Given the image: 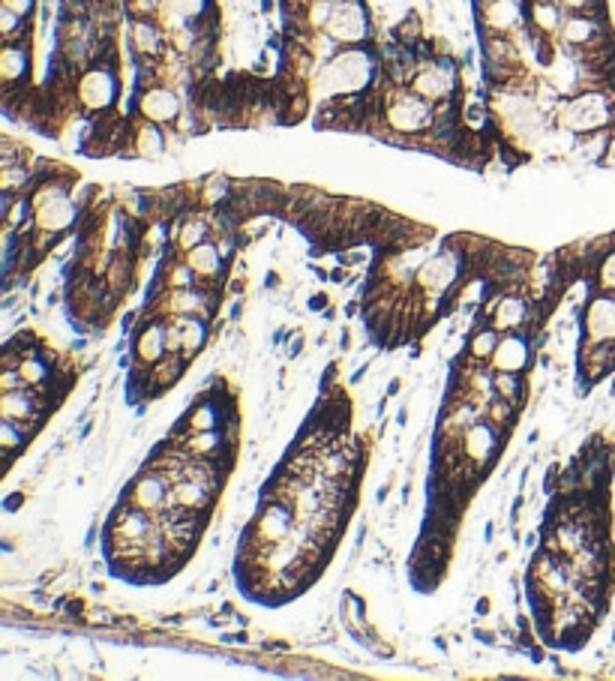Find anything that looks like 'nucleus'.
Wrapping results in <instances>:
<instances>
[{"label":"nucleus","instance_id":"1","mask_svg":"<svg viewBox=\"0 0 615 681\" xmlns=\"http://www.w3.org/2000/svg\"><path fill=\"white\" fill-rule=\"evenodd\" d=\"M375 60L360 45H342L318 72L315 87L321 96L339 99V96H360L372 78H375Z\"/></svg>","mask_w":615,"mask_h":681},{"label":"nucleus","instance_id":"2","mask_svg":"<svg viewBox=\"0 0 615 681\" xmlns=\"http://www.w3.org/2000/svg\"><path fill=\"white\" fill-rule=\"evenodd\" d=\"M612 120V102L603 90H582L561 102L558 126L570 135H591L600 132Z\"/></svg>","mask_w":615,"mask_h":681},{"label":"nucleus","instance_id":"3","mask_svg":"<svg viewBox=\"0 0 615 681\" xmlns=\"http://www.w3.org/2000/svg\"><path fill=\"white\" fill-rule=\"evenodd\" d=\"M381 114H384V123L396 135H426L438 120L435 105L429 99H423L420 93H414L408 84L393 90V96Z\"/></svg>","mask_w":615,"mask_h":681},{"label":"nucleus","instance_id":"4","mask_svg":"<svg viewBox=\"0 0 615 681\" xmlns=\"http://www.w3.org/2000/svg\"><path fill=\"white\" fill-rule=\"evenodd\" d=\"M414 93H420L423 99H429L432 105L450 102L456 93V63L453 60H423L408 84Z\"/></svg>","mask_w":615,"mask_h":681},{"label":"nucleus","instance_id":"5","mask_svg":"<svg viewBox=\"0 0 615 681\" xmlns=\"http://www.w3.org/2000/svg\"><path fill=\"white\" fill-rule=\"evenodd\" d=\"M369 12L363 0H336L333 15L324 27L327 36H333L339 45H360L369 39Z\"/></svg>","mask_w":615,"mask_h":681},{"label":"nucleus","instance_id":"6","mask_svg":"<svg viewBox=\"0 0 615 681\" xmlns=\"http://www.w3.org/2000/svg\"><path fill=\"white\" fill-rule=\"evenodd\" d=\"M75 99L81 102L84 111H105L114 105L117 99V75L111 66H90L81 72L78 84H75Z\"/></svg>","mask_w":615,"mask_h":681},{"label":"nucleus","instance_id":"7","mask_svg":"<svg viewBox=\"0 0 615 681\" xmlns=\"http://www.w3.org/2000/svg\"><path fill=\"white\" fill-rule=\"evenodd\" d=\"M135 108H138L141 120H150V123H159V126H171L183 114V102H180L177 90L171 84H162V81L147 84L138 93Z\"/></svg>","mask_w":615,"mask_h":681},{"label":"nucleus","instance_id":"8","mask_svg":"<svg viewBox=\"0 0 615 681\" xmlns=\"http://www.w3.org/2000/svg\"><path fill=\"white\" fill-rule=\"evenodd\" d=\"M456 279H459V255L453 249H441L432 258L420 261L417 267V285L429 300L444 297Z\"/></svg>","mask_w":615,"mask_h":681},{"label":"nucleus","instance_id":"9","mask_svg":"<svg viewBox=\"0 0 615 681\" xmlns=\"http://www.w3.org/2000/svg\"><path fill=\"white\" fill-rule=\"evenodd\" d=\"M78 219V204L75 198L66 192V195H51L45 201H36L33 204V219L30 225L39 231V234H63L72 228V222Z\"/></svg>","mask_w":615,"mask_h":681},{"label":"nucleus","instance_id":"10","mask_svg":"<svg viewBox=\"0 0 615 681\" xmlns=\"http://www.w3.org/2000/svg\"><path fill=\"white\" fill-rule=\"evenodd\" d=\"M129 504L147 513L165 510L171 504V486L162 474H141L129 486Z\"/></svg>","mask_w":615,"mask_h":681},{"label":"nucleus","instance_id":"11","mask_svg":"<svg viewBox=\"0 0 615 681\" xmlns=\"http://www.w3.org/2000/svg\"><path fill=\"white\" fill-rule=\"evenodd\" d=\"M585 339L612 342L615 339V297H591L585 306Z\"/></svg>","mask_w":615,"mask_h":681},{"label":"nucleus","instance_id":"12","mask_svg":"<svg viewBox=\"0 0 615 681\" xmlns=\"http://www.w3.org/2000/svg\"><path fill=\"white\" fill-rule=\"evenodd\" d=\"M531 360V342L522 333H507L498 339V348L492 354V369L495 372H519Z\"/></svg>","mask_w":615,"mask_h":681},{"label":"nucleus","instance_id":"13","mask_svg":"<svg viewBox=\"0 0 615 681\" xmlns=\"http://www.w3.org/2000/svg\"><path fill=\"white\" fill-rule=\"evenodd\" d=\"M129 45L138 57L159 60L165 54V33L153 18H132L129 21Z\"/></svg>","mask_w":615,"mask_h":681},{"label":"nucleus","instance_id":"14","mask_svg":"<svg viewBox=\"0 0 615 681\" xmlns=\"http://www.w3.org/2000/svg\"><path fill=\"white\" fill-rule=\"evenodd\" d=\"M171 504H177L183 510H192V513H201V510H207L213 504V486H207L201 480H192V477H180L171 486Z\"/></svg>","mask_w":615,"mask_h":681},{"label":"nucleus","instance_id":"15","mask_svg":"<svg viewBox=\"0 0 615 681\" xmlns=\"http://www.w3.org/2000/svg\"><path fill=\"white\" fill-rule=\"evenodd\" d=\"M0 411H3V420H12V423H33L36 420V411H39V399L30 387H18V390H3V399H0Z\"/></svg>","mask_w":615,"mask_h":681},{"label":"nucleus","instance_id":"16","mask_svg":"<svg viewBox=\"0 0 615 681\" xmlns=\"http://www.w3.org/2000/svg\"><path fill=\"white\" fill-rule=\"evenodd\" d=\"M114 531L120 534L123 546H144V540H147L150 534H156L159 528H156V522L150 519V513H147V510H141V507H132V504H129V510L120 516V522H117V528H114Z\"/></svg>","mask_w":615,"mask_h":681},{"label":"nucleus","instance_id":"17","mask_svg":"<svg viewBox=\"0 0 615 681\" xmlns=\"http://www.w3.org/2000/svg\"><path fill=\"white\" fill-rule=\"evenodd\" d=\"M135 357L147 366H156L162 357H168V339H165V324H147L138 330L135 345H132Z\"/></svg>","mask_w":615,"mask_h":681},{"label":"nucleus","instance_id":"18","mask_svg":"<svg viewBox=\"0 0 615 681\" xmlns=\"http://www.w3.org/2000/svg\"><path fill=\"white\" fill-rule=\"evenodd\" d=\"M522 6L519 0H486L483 6V21L489 33H510L513 27L522 24Z\"/></svg>","mask_w":615,"mask_h":681},{"label":"nucleus","instance_id":"19","mask_svg":"<svg viewBox=\"0 0 615 681\" xmlns=\"http://www.w3.org/2000/svg\"><path fill=\"white\" fill-rule=\"evenodd\" d=\"M495 444H498L495 429L489 423H480V420L471 423L462 435V450L471 462H486L495 453Z\"/></svg>","mask_w":615,"mask_h":681},{"label":"nucleus","instance_id":"20","mask_svg":"<svg viewBox=\"0 0 615 681\" xmlns=\"http://www.w3.org/2000/svg\"><path fill=\"white\" fill-rule=\"evenodd\" d=\"M255 531H258V537H261V540H267V543H279V540H285V537L291 534V513H288V507H282V504L270 501V504L264 507V513L258 516Z\"/></svg>","mask_w":615,"mask_h":681},{"label":"nucleus","instance_id":"21","mask_svg":"<svg viewBox=\"0 0 615 681\" xmlns=\"http://www.w3.org/2000/svg\"><path fill=\"white\" fill-rule=\"evenodd\" d=\"M183 261L195 270L198 279H213V276H219V270H222V249H219L216 243L204 240V243L186 249V252H183Z\"/></svg>","mask_w":615,"mask_h":681},{"label":"nucleus","instance_id":"22","mask_svg":"<svg viewBox=\"0 0 615 681\" xmlns=\"http://www.w3.org/2000/svg\"><path fill=\"white\" fill-rule=\"evenodd\" d=\"M528 24L540 33V36H552L561 30L564 24V12L558 0H531L528 6Z\"/></svg>","mask_w":615,"mask_h":681},{"label":"nucleus","instance_id":"23","mask_svg":"<svg viewBox=\"0 0 615 681\" xmlns=\"http://www.w3.org/2000/svg\"><path fill=\"white\" fill-rule=\"evenodd\" d=\"M174 324L180 330V354L186 360H192L207 342V327H204L201 315H174Z\"/></svg>","mask_w":615,"mask_h":681},{"label":"nucleus","instance_id":"24","mask_svg":"<svg viewBox=\"0 0 615 681\" xmlns=\"http://www.w3.org/2000/svg\"><path fill=\"white\" fill-rule=\"evenodd\" d=\"M30 72V51L21 42H6L0 51V75L6 84L24 81Z\"/></svg>","mask_w":615,"mask_h":681},{"label":"nucleus","instance_id":"25","mask_svg":"<svg viewBox=\"0 0 615 681\" xmlns=\"http://www.w3.org/2000/svg\"><path fill=\"white\" fill-rule=\"evenodd\" d=\"M525 318H528V306H525V300H519V297H498L495 303H492V327L495 330H516V327H522L525 324Z\"/></svg>","mask_w":615,"mask_h":681},{"label":"nucleus","instance_id":"26","mask_svg":"<svg viewBox=\"0 0 615 681\" xmlns=\"http://www.w3.org/2000/svg\"><path fill=\"white\" fill-rule=\"evenodd\" d=\"M132 153H135V156H144V159L162 156V153H165V132H162V126L144 120V123L135 129V135H132Z\"/></svg>","mask_w":615,"mask_h":681},{"label":"nucleus","instance_id":"27","mask_svg":"<svg viewBox=\"0 0 615 681\" xmlns=\"http://www.w3.org/2000/svg\"><path fill=\"white\" fill-rule=\"evenodd\" d=\"M207 306V297L192 285V288H174L165 300V309L171 315H201Z\"/></svg>","mask_w":615,"mask_h":681},{"label":"nucleus","instance_id":"28","mask_svg":"<svg viewBox=\"0 0 615 681\" xmlns=\"http://www.w3.org/2000/svg\"><path fill=\"white\" fill-rule=\"evenodd\" d=\"M174 240H177V246H180L183 252L192 249V246H198V243H204V240H210V225H207V219H201V216H183V222L177 225Z\"/></svg>","mask_w":615,"mask_h":681},{"label":"nucleus","instance_id":"29","mask_svg":"<svg viewBox=\"0 0 615 681\" xmlns=\"http://www.w3.org/2000/svg\"><path fill=\"white\" fill-rule=\"evenodd\" d=\"M498 330L492 327V330H480V333H474L471 336V342H468V354L471 357H477V360H492V354H495V348H498Z\"/></svg>","mask_w":615,"mask_h":681},{"label":"nucleus","instance_id":"30","mask_svg":"<svg viewBox=\"0 0 615 681\" xmlns=\"http://www.w3.org/2000/svg\"><path fill=\"white\" fill-rule=\"evenodd\" d=\"M219 447V432L216 429H198L195 435L186 438V453L189 456H210Z\"/></svg>","mask_w":615,"mask_h":681},{"label":"nucleus","instance_id":"31","mask_svg":"<svg viewBox=\"0 0 615 681\" xmlns=\"http://www.w3.org/2000/svg\"><path fill=\"white\" fill-rule=\"evenodd\" d=\"M18 372H21V378H24L27 387H36V384H42V381L48 378V363H45L39 354H27V357L18 363Z\"/></svg>","mask_w":615,"mask_h":681},{"label":"nucleus","instance_id":"32","mask_svg":"<svg viewBox=\"0 0 615 681\" xmlns=\"http://www.w3.org/2000/svg\"><path fill=\"white\" fill-rule=\"evenodd\" d=\"M462 123L471 132H480L486 126V105L480 102V96H468L465 99V105H462Z\"/></svg>","mask_w":615,"mask_h":681},{"label":"nucleus","instance_id":"33","mask_svg":"<svg viewBox=\"0 0 615 681\" xmlns=\"http://www.w3.org/2000/svg\"><path fill=\"white\" fill-rule=\"evenodd\" d=\"M555 543H558V549H564V552H579L585 543H582V528L576 525V522H564V525H558V531H555Z\"/></svg>","mask_w":615,"mask_h":681},{"label":"nucleus","instance_id":"34","mask_svg":"<svg viewBox=\"0 0 615 681\" xmlns=\"http://www.w3.org/2000/svg\"><path fill=\"white\" fill-rule=\"evenodd\" d=\"M27 18H21L18 12H12V9H0V30H3V39L6 42H18V36H24V24Z\"/></svg>","mask_w":615,"mask_h":681},{"label":"nucleus","instance_id":"35","mask_svg":"<svg viewBox=\"0 0 615 681\" xmlns=\"http://www.w3.org/2000/svg\"><path fill=\"white\" fill-rule=\"evenodd\" d=\"M207 3L210 0H165V9L183 18H201L207 12Z\"/></svg>","mask_w":615,"mask_h":681},{"label":"nucleus","instance_id":"36","mask_svg":"<svg viewBox=\"0 0 615 681\" xmlns=\"http://www.w3.org/2000/svg\"><path fill=\"white\" fill-rule=\"evenodd\" d=\"M492 381H495V393H498V396H504V399H510V402L519 399L522 384H519V378H516L513 372H495Z\"/></svg>","mask_w":615,"mask_h":681},{"label":"nucleus","instance_id":"37","mask_svg":"<svg viewBox=\"0 0 615 681\" xmlns=\"http://www.w3.org/2000/svg\"><path fill=\"white\" fill-rule=\"evenodd\" d=\"M0 441H3V450L6 453L24 447V426L21 423H12V420H3L0 423Z\"/></svg>","mask_w":615,"mask_h":681},{"label":"nucleus","instance_id":"38","mask_svg":"<svg viewBox=\"0 0 615 681\" xmlns=\"http://www.w3.org/2000/svg\"><path fill=\"white\" fill-rule=\"evenodd\" d=\"M168 285L171 288H192V285H198V276L186 261H180L168 270Z\"/></svg>","mask_w":615,"mask_h":681},{"label":"nucleus","instance_id":"39","mask_svg":"<svg viewBox=\"0 0 615 681\" xmlns=\"http://www.w3.org/2000/svg\"><path fill=\"white\" fill-rule=\"evenodd\" d=\"M216 426V408L213 405H198L192 414H189V429L198 432V429H213Z\"/></svg>","mask_w":615,"mask_h":681},{"label":"nucleus","instance_id":"40","mask_svg":"<svg viewBox=\"0 0 615 681\" xmlns=\"http://www.w3.org/2000/svg\"><path fill=\"white\" fill-rule=\"evenodd\" d=\"M600 285L606 291H615V252H609L600 264Z\"/></svg>","mask_w":615,"mask_h":681},{"label":"nucleus","instance_id":"41","mask_svg":"<svg viewBox=\"0 0 615 681\" xmlns=\"http://www.w3.org/2000/svg\"><path fill=\"white\" fill-rule=\"evenodd\" d=\"M0 384H3V390H18V387H27V384H24V378H21V372H18V366H6V369H3V378H0Z\"/></svg>","mask_w":615,"mask_h":681},{"label":"nucleus","instance_id":"42","mask_svg":"<svg viewBox=\"0 0 615 681\" xmlns=\"http://www.w3.org/2000/svg\"><path fill=\"white\" fill-rule=\"evenodd\" d=\"M3 6L12 9V12H18L21 18H30L33 9H36V0H3Z\"/></svg>","mask_w":615,"mask_h":681},{"label":"nucleus","instance_id":"43","mask_svg":"<svg viewBox=\"0 0 615 681\" xmlns=\"http://www.w3.org/2000/svg\"><path fill=\"white\" fill-rule=\"evenodd\" d=\"M558 3H561V9H567V12H591L597 0H558Z\"/></svg>","mask_w":615,"mask_h":681}]
</instances>
